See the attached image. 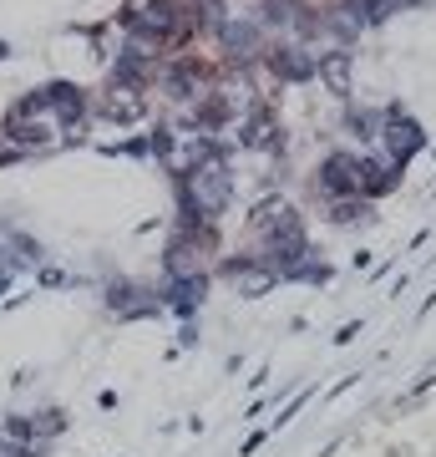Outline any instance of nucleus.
Returning <instances> with one entry per match:
<instances>
[{"instance_id":"nucleus-1","label":"nucleus","mask_w":436,"mask_h":457,"mask_svg":"<svg viewBox=\"0 0 436 457\" xmlns=\"http://www.w3.org/2000/svg\"><path fill=\"white\" fill-rule=\"evenodd\" d=\"M320 71H325V82H330V87H345L350 62H345V56H330V62H320Z\"/></svg>"}]
</instances>
